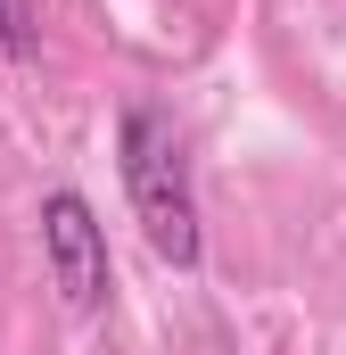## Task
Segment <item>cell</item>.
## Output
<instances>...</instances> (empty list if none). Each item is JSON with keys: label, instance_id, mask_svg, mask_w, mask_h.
Segmentation results:
<instances>
[{"label": "cell", "instance_id": "obj_1", "mask_svg": "<svg viewBox=\"0 0 346 355\" xmlns=\"http://www.w3.org/2000/svg\"><path fill=\"white\" fill-rule=\"evenodd\" d=\"M116 166H124V198H132L149 248H157L173 272H190L206 257V240H198V198H190L181 132H173L157 107H124V116H116Z\"/></svg>", "mask_w": 346, "mask_h": 355}, {"label": "cell", "instance_id": "obj_2", "mask_svg": "<svg viewBox=\"0 0 346 355\" xmlns=\"http://www.w3.org/2000/svg\"><path fill=\"white\" fill-rule=\"evenodd\" d=\"M42 248H50V281L75 314H99L107 306V232L91 215L83 190H50L42 198Z\"/></svg>", "mask_w": 346, "mask_h": 355}, {"label": "cell", "instance_id": "obj_3", "mask_svg": "<svg viewBox=\"0 0 346 355\" xmlns=\"http://www.w3.org/2000/svg\"><path fill=\"white\" fill-rule=\"evenodd\" d=\"M0 50L17 67H33V50H42V8L33 0H0Z\"/></svg>", "mask_w": 346, "mask_h": 355}]
</instances>
